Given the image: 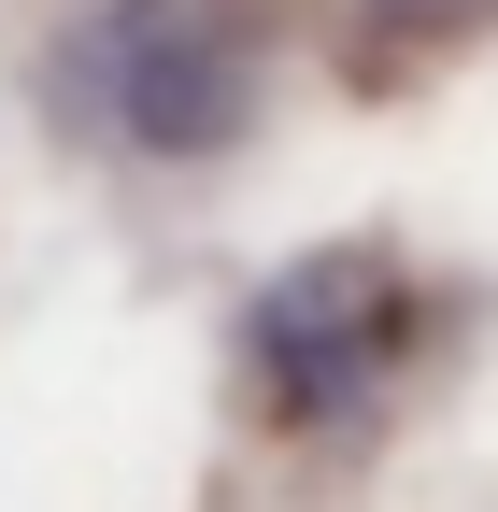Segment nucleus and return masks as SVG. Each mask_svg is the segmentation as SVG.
Masks as SVG:
<instances>
[{"instance_id":"f257e3e1","label":"nucleus","mask_w":498,"mask_h":512,"mask_svg":"<svg viewBox=\"0 0 498 512\" xmlns=\"http://www.w3.org/2000/svg\"><path fill=\"white\" fill-rule=\"evenodd\" d=\"M257 384H271V413H342L370 370L399 356V271L370 242H342V256H299V271L257 299Z\"/></svg>"},{"instance_id":"f03ea898","label":"nucleus","mask_w":498,"mask_h":512,"mask_svg":"<svg viewBox=\"0 0 498 512\" xmlns=\"http://www.w3.org/2000/svg\"><path fill=\"white\" fill-rule=\"evenodd\" d=\"M114 114H129V143L200 157V143L242 128V57L185 15V0H129V15H114Z\"/></svg>"},{"instance_id":"7ed1b4c3","label":"nucleus","mask_w":498,"mask_h":512,"mask_svg":"<svg viewBox=\"0 0 498 512\" xmlns=\"http://www.w3.org/2000/svg\"><path fill=\"white\" fill-rule=\"evenodd\" d=\"M370 15H399V29H456V15H498V0H370Z\"/></svg>"}]
</instances>
